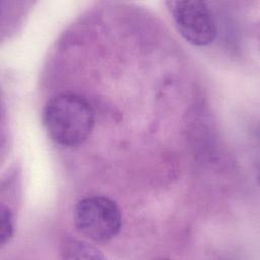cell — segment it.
Wrapping results in <instances>:
<instances>
[{
	"label": "cell",
	"mask_w": 260,
	"mask_h": 260,
	"mask_svg": "<svg viewBox=\"0 0 260 260\" xmlns=\"http://www.w3.org/2000/svg\"><path fill=\"white\" fill-rule=\"evenodd\" d=\"M48 134L58 144L73 147L82 144L94 126V112L81 95L62 92L50 99L43 112Z\"/></svg>",
	"instance_id": "cell-1"
},
{
	"label": "cell",
	"mask_w": 260,
	"mask_h": 260,
	"mask_svg": "<svg viewBox=\"0 0 260 260\" xmlns=\"http://www.w3.org/2000/svg\"><path fill=\"white\" fill-rule=\"evenodd\" d=\"M77 231L94 242L113 239L121 229V211L112 199L105 196H88L80 199L73 211Z\"/></svg>",
	"instance_id": "cell-2"
},
{
	"label": "cell",
	"mask_w": 260,
	"mask_h": 260,
	"mask_svg": "<svg viewBox=\"0 0 260 260\" xmlns=\"http://www.w3.org/2000/svg\"><path fill=\"white\" fill-rule=\"evenodd\" d=\"M167 6L179 32L188 43L203 47L214 41L216 22L212 11L205 2L168 1Z\"/></svg>",
	"instance_id": "cell-3"
},
{
	"label": "cell",
	"mask_w": 260,
	"mask_h": 260,
	"mask_svg": "<svg viewBox=\"0 0 260 260\" xmlns=\"http://www.w3.org/2000/svg\"><path fill=\"white\" fill-rule=\"evenodd\" d=\"M0 244L4 246L13 234V217L12 213L8 207L2 205L1 214H0Z\"/></svg>",
	"instance_id": "cell-4"
},
{
	"label": "cell",
	"mask_w": 260,
	"mask_h": 260,
	"mask_svg": "<svg viewBox=\"0 0 260 260\" xmlns=\"http://www.w3.org/2000/svg\"><path fill=\"white\" fill-rule=\"evenodd\" d=\"M81 252L85 253L88 258H103V256L100 255L99 251H96L93 247L89 245L80 243L79 241H75L72 244H69L68 252H67V253H71V255L68 256L69 258H73L76 253H81Z\"/></svg>",
	"instance_id": "cell-5"
}]
</instances>
